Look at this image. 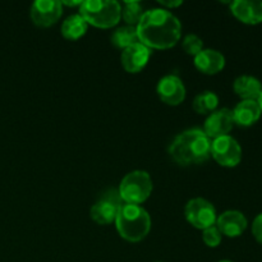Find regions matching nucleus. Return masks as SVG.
<instances>
[{"label":"nucleus","instance_id":"nucleus-1","mask_svg":"<svg viewBox=\"0 0 262 262\" xmlns=\"http://www.w3.org/2000/svg\"><path fill=\"white\" fill-rule=\"evenodd\" d=\"M136 28L140 42L148 49L166 50L181 40V22L164 8L146 10Z\"/></svg>","mask_w":262,"mask_h":262},{"label":"nucleus","instance_id":"nucleus-2","mask_svg":"<svg viewBox=\"0 0 262 262\" xmlns=\"http://www.w3.org/2000/svg\"><path fill=\"white\" fill-rule=\"evenodd\" d=\"M211 142L204 130L192 128L174 138L169 146V155L182 166L202 164L211 156Z\"/></svg>","mask_w":262,"mask_h":262},{"label":"nucleus","instance_id":"nucleus-3","mask_svg":"<svg viewBox=\"0 0 262 262\" xmlns=\"http://www.w3.org/2000/svg\"><path fill=\"white\" fill-rule=\"evenodd\" d=\"M114 223L120 237L132 243L145 239L151 229L150 215L138 205L123 204Z\"/></svg>","mask_w":262,"mask_h":262},{"label":"nucleus","instance_id":"nucleus-4","mask_svg":"<svg viewBox=\"0 0 262 262\" xmlns=\"http://www.w3.org/2000/svg\"><path fill=\"white\" fill-rule=\"evenodd\" d=\"M79 14L87 25L112 28L122 18V5L115 0H86L79 7Z\"/></svg>","mask_w":262,"mask_h":262},{"label":"nucleus","instance_id":"nucleus-5","mask_svg":"<svg viewBox=\"0 0 262 262\" xmlns=\"http://www.w3.org/2000/svg\"><path fill=\"white\" fill-rule=\"evenodd\" d=\"M118 192L123 204L140 206L152 193V179L147 171L133 170L122 179Z\"/></svg>","mask_w":262,"mask_h":262},{"label":"nucleus","instance_id":"nucleus-6","mask_svg":"<svg viewBox=\"0 0 262 262\" xmlns=\"http://www.w3.org/2000/svg\"><path fill=\"white\" fill-rule=\"evenodd\" d=\"M123 201L118 189H106L90 210L91 219L99 225H109L115 222Z\"/></svg>","mask_w":262,"mask_h":262},{"label":"nucleus","instance_id":"nucleus-7","mask_svg":"<svg viewBox=\"0 0 262 262\" xmlns=\"http://www.w3.org/2000/svg\"><path fill=\"white\" fill-rule=\"evenodd\" d=\"M186 219L192 227L205 230L216 224V210L214 205L207 200L197 197L187 202L184 207Z\"/></svg>","mask_w":262,"mask_h":262},{"label":"nucleus","instance_id":"nucleus-8","mask_svg":"<svg viewBox=\"0 0 262 262\" xmlns=\"http://www.w3.org/2000/svg\"><path fill=\"white\" fill-rule=\"evenodd\" d=\"M211 156L219 165L234 168L242 160V148L235 138L228 135L212 140Z\"/></svg>","mask_w":262,"mask_h":262},{"label":"nucleus","instance_id":"nucleus-9","mask_svg":"<svg viewBox=\"0 0 262 262\" xmlns=\"http://www.w3.org/2000/svg\"><path fill=\"white\" fill-rule=\"evenodd\" d=\"M63 5L58 0H36L30 10L32 22L37 27L48 28L55 25L61 17Z\"/></svg>","mask_w":262,"mask_h":262},{"label":"nucleus","instance_id":"nucleus-10","mask_svg":"<svg viewBox=\"0 0 262 262\" xmlns=\"http://www.w3.org/2000/svg\"><path fill=\"white\" fill-rule=\"evenodd\" d=\"M161 101L170 106L181 105L186 99V87L183 81L176 74H168L159 81L156 87Z\"/></svg>","mask_w":262,"mask_h":262},{"label":"nucleus","instance_id":"nucleus-11","mask_svg":"<svg viewBox=\"0 0 262 262\" xmlns=\"http://www.w3.org/2000/svg\"><path fill=\"white\" fill-rule=\"evenodd\" d=\"M233 125H234L233 112L227 107H223L220 110H215L207 117L202 130L212 141L228 136V133L233 129Z\"/></svg>","mask_w":262,"mask_h":262},{"label":"nucleus","instance_id":"nucleus-12","mask_svg":"<svg viewBox=\"0 0 262 262\" xmlns=\"http://www.w3.org/2000/svg\"><path fill=\"white\" fill-rule=\"evenodd\" d=\"M151 56V49L145 46L143 43L138 42L129 48L124 49L120 55L123 68L128 73H140L147 66Z\"/></svg>","mask_w":262,"mask_h":262},{"label":"nucleus","instance_id":"nucleus-13","mask_svg":"<svg viewBox=\"0 0 262 262\" xmlns=\"http://www.w3.org/2000/svg\"><path fill=\"white\" fill-rule=\"evenodd\" d=\"M217 229L223 235L229 238L239 237L247 229L248 222L245 215L237 210H228L216 219Z\"/></svg>","mask_w":262,"mask_h":262},{"label":"nucleus","instance_id":"nucleus-14","mask_svg":"<svg viewBox=\"0 0 262 262\" xmlns=\"http://www.w3.org/2000/svg\"><path fill=\"white\" fill-rule=\"evenodd\" d=\"M233 15L246 25H258L262 22V2L260 0H235L230 3Z\"/></svg>","mask_w":262,"mask_h":262},{"label":"nucleus","instance_id":"nucleus-15","mask_svg":"<svg viewBox=\"0 0 262 262\" xmlns=\"http://www.w3.org/2000/svg\"><path fill=\"white\" fill-rule=\"evenodd\" d=\"M194 66L201 73L212 76L224 69L225 58L220 51L214 49H204L194 56Z\"/></svg>","mask_w":262,"mask_h":262},{"label":"nucleus","instance_id":"nucleus-16","mask_svg":"<svg viewBox=\"0 0 262 262\" xmlns=\"http://www.w3.org/2000/svg\"><path fill=\"white\" fill-rule=\"evenodd\" d=\"M232 112L234 124H238L239 127H251L261 117L260 105L253 100H242Z\"/></svg>","mask_w":262,"mask_h":262},{"label":"nucleus","instance_id":"nucleus-17","mask_svg":"<svg viewBox=\"0 0 262 262\" xmlns=\"http://www.w3.org/2000/svg\"><path fill=\"white\" fill-rule=\"evenodd\" d=\"M233 90L242 100L257 101L262 91V83L253 76H241L235 78Z\"/></svg>","mask_w":262,"mask_h":262},{"label":"nucleus","instance_id":"nucleus-18","mask_svg":"<svg viewBox=\"0 0 262 262\" xmlns=\"http://www.w3.org/2000/svg\"><path fill=\"white\" fill-rule=\"evenodd\" d=\"M87 22L79 14H72L61 25V35L66 40L76 41L81 38L87 31Z\"/></svg>","mask_w":262,"mask_h":262},{"label":"nucleus","instance_id":"nucleus-19","mask_svg":"<svg viewBox=\"0 0 262 262\" xmlns=\"http://www.w3.org/2000/svg\"><path fill=\"white\" fill-rule=\"evenodd\" d=\"M110 41H112V43L115 48L124 50V49L140 42L137 35V28L135 26H122V27L117 28L112 33Z\"/></svg>","mask_w":262,"mask_h":262},{"label":"nucleus","instance_id":"nucleus-20","mask_svg":"<svg viewBox=\"0 0 262 262\" xmlns=\"http://www.w3.org/2000/svg\"><path fill=\"white\" fill-rule=\"evenodd\" d=\"M217 105H219V97L215 92L212 91H205L197 95L194 97L193 102H192V107L197 114L207 115L211 114L216 110Z\"/></svg>","mask_w":262,"mask_h":262},{"label":"nucleus","instance_id":"nucleus-21","mask_svg":"<svg viewBox=\"0 0 262 262\" xmlns=\"http://www.w3.org/2000/svg\"><path fill=\"white\" fill-rule=\"evenodd\" d=\"M142 5L140 2H125L122 7V18L127 26H137L143 15Z\"/></svg>","mask_w":262,"mask_h":262},{"label":"nucleus","instance_id":"nucleus-22","mask_svg":"<svg viewBox=\"0 0 262 262\" xmlns=\"http://www.w3.org/2000/svg\"><path fill=\"white\" fill-rule=\"evenodd\" d=\"M182 48L188 55L196 56L204 50V41L197 35H187L182 41Z\"/></svg>","mask_w":262,"mask_h":262},{"label":"nucleus","instance_id":"nucleus-23","mask_svg":"<svg viewBox=\"0 0 262 262\" xmlns=\"http://www.w3.org/2000/svg\"><path fill=\"white\" fill-rule=\"evenodd\" d=\"M222 233L217 229L216 225H212V227L207 228V229L204 230L202 233V239H204L205 245L207 247L215 248L222 243Z\"/></svg>","mask_w":262,"mask_h":262},{"label":"nucleus","instance_id":"nucleus-24","mask_svg":"<svg viewBox=\"0 0 262 262\" xmlns=\"http://www.w3.org/2000/svg\"><path fill=\"white\" fill-rule=\"evenodd\" d=\"M252 234L255 239L262 245V212L255 217L252 223Z\"/></svg>","mask_w":262,"mask_h":262},{"label":"nucleus","instance_id":"nucleus-25","mask_svg":"<svg viewBox=\"0 0 262 262\" xmlns=\"http://www.w3.org/2000/svg\"><path fill=\"white\" fill-rule=\"evenodd\" d=\"M159 4L164 8H171V9H173V8L181 7V5L183 4V2H182V0H178V2H165V0H159Z\"/></svg>","mask_w":262,"mask_h":262},{"label":"nucleus","instance_id":"nucleus-26","mask_svg":"<svg viewBox=\"0 0 262 262\" xmlns=\"http://www.w3.org/2000/svg\"><path fill=\"white\" fill-rule=\"evenodd\" d=\"M82 2H61V5H67V7H81Z\"/></svg>","mask_w":262,"mask_h":262},{"label":"nucleus","instance_id":"nucleus-27","mask_svg":"<svg viewBox=\"0 0 262 262\" xmlns=\"http://www.w3.org/2000/svg\"><path fill=\"white\" fill-rule=\"evenodd\" d=\"M257 102H258V105H260V109H261V114H262V91H261V95H260V97H258Z\"/></svg>","mask_w":262,"mask_h":262},{"label":"nucleus","instance_id":"nucleus-28","mask_svg":"<svg viewBox=\"0 0 262 262\" xmlns=\"http://www.w3.org/2000/svg\"><path fill=\"white\" fill-rule=\"evenodd\" d=\"M219 262H233V261H229V260H222V261H219Z\"/></svg>","mask_w":262,"mask_h":262}]
</instances>
